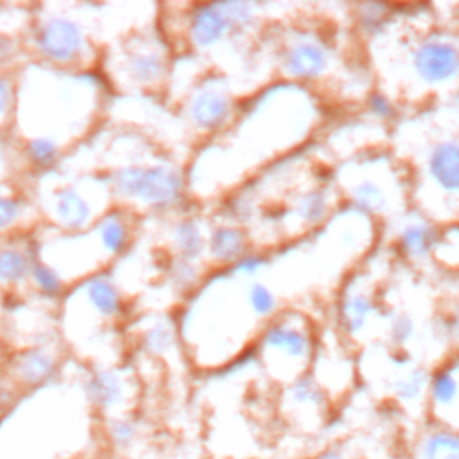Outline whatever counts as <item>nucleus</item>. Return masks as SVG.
I'll return each mask as SVG.
<instances>
[{"label":"nucleus","instance_id":"obj_2","mask_svg":"<svg viewBox=\"0 0 459 459\" xmlns=\"http://www.w3.org/2000/svg\"><path fill=\"white\" fill-rule=\"evenodd\" d=\"M380 41L393 47L373 43L380 52L378 88L403 106L420 108L459 93V38L452 32L418 29Z\"/></svg>","mask_w":459,"mask_h":459},{"label":"nucleus","instance_id":"obj_18","mask_svg":"<svg viewBox=\"0 0 459 459\" xmlns=\"http://www.w3.org/2000/svg\"><path fill=\"white\" fill-rule=\"evenodd\" d=\"M240 296L249 317L260 328L283 308H287L280 289L265 280V274L253 280H240Z\"/></svg>","mask_w":459,"mask_h":459},{"label":"nucleus","instance_id":"obj_4","mask_svg":"<svg viewBox=\"0 0 459 459\" xmlns=\"http://www.w3.org/2000/svg\"><path fill=\"white\" fill-rule=\"evenodd\" d=\"M319 344L312 317L296 308H283L267 321L255 342L256 364L280 385L310 371Z\"/></svg>","mask_w":459,"mask_h":459},{"label":"nucleus","instance_id":"obj_39","mask_svg":"<svg viewBox=\"0 0 459 459\" xmlns=\"http://www.w3.org/2000/svg\"><path fill=\"white\" fill-rule=\"evenodd\" d=\"M11 50H13L11 43H9L5 38H0V63L5 61V59H9Z\"/></svg>","mask_w":459,"mask_h":459},{"label":"nucleus","instance_id":"obj_19","mask_svg":"<svg viewBox=\"0 0 459 459\" xmlns=\"http://www.w3.org/2000/svg\"><path fill=\"white\" fill-rule=\"evenodd\" d=\"M414 459H459V432L429 423L412 446Z\"/></svg>","mask_w":459,"mask_h":459},{"label":"nucleus","instance_id":"obj_22","mask_svg":"<svg viewBox=\"0 0 459 459\" xmlns=\"http://www.w3.org/2000/svg\"><path fill=\"white\" fill-rule=\"evenodd\" d=\"M86 393H88L90 400L102 409L117 407L118 403H122V400L126 396L124 382L113 371L93 373L86 382Z\"/></svg>","mask_w":459,"mask_h":459},{"label":"nucleus","instance_id":"obj_34","mask_svg":"<svg viewBox=\"0 0 459 459\" xmlns=\"http://www.w3.org/2000/svg\"><path fill=\"white\" fill-rule=\"evenodd\" d=\"M108 432L118 448H129L138 439V427L131 420H111Z\"/></svg>","mask_w":459,"mask_h":459},{"label":"nucleus","instance_id":"obj_29","mask_svg":"<svg viewBox=\"0 0 459 459\" xmlns=\"http://www.w3.org/2000/svg\"><path fill=\"white\" fill-rule=\"evenodd\" d=\"M170 281L178 290H194L201 283V269L199 264L188 262L183 258H174L169 269Z\"/></svg>","mask_w":459,"mask_h":459},{"label":"nucleus","instance_id":"obj_8","mask_svg":"<svg viewBox=\"0 0 459 459\" xmlns=\"http://www.w3.org/2000/svg\"><path fill=\"white\" fill-rule=\"evenodd\" d=\"M242 99L222 75L199 82L186 100V118L199 134L217 138L235 122Z\"/></svg>","mask_w":459,"mask_h":459},{"label":"nucleus","instance_id":"obj_36","mask_svg":"<svg viewBox=\"0 0 459 459\" xmlns=\"http://www.w3.org/2000/svg\"><path fill=\"white\" fill-rule=\"evenodd\" d=\"M20 215V204L14 199L0 197V230L11 226Z\"/></svg>","mask_w":459,"mask_h":459},{"label":"nucleus","instance_id":"obj_12","mask_svg":"<svg viewBox=\"0 0 459 459\" xmlns=\"http://www.w3.org/2000/svg\"><path fill=\"white\" fill-rule=\"evenodd\" d=\"M332 403L333 402L310 371L281 385V412L292 425L303 430H314L325 425Z\"/></svg>","mask_w":459,"mask_h":459},{"label":"nucleus","instance_id":"obj_26","mask_svg":"<svg viewBox=\"0 0 459 459\" xmlns=\"http://www.w3.org/2000/svg\"><path fill=\"white\" fill-rule=\"evenodd\" d=\"M131 75L142 84H154L167 74V61L163 54L154 50H143L131 56Z\"/></svg>","mask_w":459,"mask_h":459},{"label":"nucleus","instance_id":"obj_25","mask_svg":"<svg viewBox=\"0 0 459 459\" xmlns=\"http://www.w3.org/2000/svg\"><path fill=\"white\" fill-rule=\"evenodd\" d=\"M56 215L68 228H82L90 219V206L74 188H61L56 195Z\"/></svg>","mask_w":459,"mask_h":459},{"label":"nucleus","instance_id":"obj_10","mask_svg":"<svg viewBox=\"0 0 459 459\" xmlns=\"http://www.w3.org/2000/svg\"><path fill=\"white\" fill-rule=\"evenodd\" d=\"M389 235L393 258L409 267H423L434 264L441 238V224L425 213L409 208L396 217Z\"/></svg>","mask_w":459,"mask_h":459},{"label":"nucleus","instance_id":"obj_27","mask_svg":"<svg viewBox=\"0 0 459 459\" xmlns=\"http://www.w3.org/2000/svg\"><path fill=\"white\" fill-rule=\"evenodd\" d=\"M434 264L450 273H459V219L441 224V238Z\"/></svg>","mask_w":459,"mask_h":459},{"label":"nucleus","instance_id":"obj_28","mask_svg":"<svg viewBox=\"0 0 459 459\" xmlns=\"http://www.w3.org/2000/svg\"><path fill=\"white\" fill-rule=\"evenodd\" d=\"M88 299L91 307L104 317H111L120 310L118 290L104 280H97L88 287Z\"/></svg>","mask_w":459,"mask_h":459},{"label":"nucleus","instance_id":"obj_15","mask_svg":"<svg viewBox=\"0 0 459 459\" xmlns=\"http://www.w3.org/2000/svg\"><path fill=\"white\" fill-rule=\"evenodd\" d=\"M255 247V240L246 228L219 221L206 235V262L215 271H222L237 264Z\"/></svg>","mask_w":459,"mask_h":459},{"label":"nucleus","instance_id":"obj_30","mask_svg":"<svg viewBox=\"0 0 459 459\" xmlns=\"http://www.w3.org/2000/svg\"><path fill=\"white\" fill-rule=\"evenodd\" d=\"M102 246L106 251L117 255L127 247V228L118 217H108L99 230Z\"/></svg>","mask_w":459,"mask_h":459},{"label":"nucleus","instance_id":"obj_38","mask_svg":"<svg viewBox=\"0 0 459 459\" xmlns=\"http://www.w3.org/2000/svg\"><path fill=\"white\" fill-rule=\"evenodd\" d=\"M7 104H9V88H7V84L0 79V113L5 111Z\"/></svg>","mask_w":459,"mask_h":459},{"label":"nucleus","instance_id":"obj_17","mask_svg":"<svg viewBox=\"0 0 459 459\" xmlns=\"http://www.w3.org/2000/svg\"><path fill=\"white\" fill-rule=\"evenodd\" d=\"M380 332L384 335L385 348L393 351L412 353V348L421 337V321L412 310L385 303Z\"/></svg>","mask_w":459,"mask_h":459},{"label":"nucleus","instance_id":"obj_33","mask_svg":"<svg viewBox=\"0 0 459 459\" xmlns=\"http://www.w3.org/2000/svg\"><path fill=\"white\" fill-rule=\"evenodd\" d=\"M143 346L152 355H163L174 346V330L167 325H156L147 330L143 337Z\"/></svg>","mask_w":459,"mask_h":459},{"label":"nucleus","instance_id":"obj_37","mask_svg":"<svg viewBox=\"0 0 459 459\" xmlns=\"http://www.w3.org/2000/svg\"><path fill=\"white\" fill-rule=\"evenodd\" d=\"M310 459H350V450L342 443H330L319 448Z\"/></svg>","mask_w":459,"mask_h":459},{"label":"nucleus","instance_id":"obj_14","mask_svg":"<svg viewBox=\"0 0 459 459\" xmlns=\"http://www.w3.org/2000/svg\"><path fill=\"white\" fill-rule=\"evenodd\" d=\"M409 4L362 2L351 7V30L366 43L373 45L394 32L403 20Z\"/></svg>","mask_w":459,"mask_h":459},{"label":"nucleus","instance_id":"obj_5","mask_svg":"<svg viewBox=\"0 0 459 459\" xmlns=\"http://www.w3.org/2000/svg\"><path fill=\"white\" fill-rule=\"evenodd\" d=\"M265 7L246 0L194 4L186 14L188 43L203 54L235 48L260 30Z\"/></svg>","mask_w":459,"mask_h":459},{"label":"nucleus","instance_id":"obj_6","mask_svg":"<svg viewBox=\"0 0 459 459\" xmlns=\"http://www.w3.org/2000/svg\"><path fill=\"white\" fill-rule=\"evenodd\" d=\"M273 61L280 81L316 91L335 77L339 48L323 29H289L276 43Z\"/></svg>","mask_w":459,"mask_h":459},{"label":"nucleus","instance_id":"obj_7","mask_svg":"<svg viewBox=\"0 0 459 459\" xmlns=\"http://www.w3.org/2000/svg\"><path fill=\"white\" fill-rule=\"evenodd\" d=\"M385 298L371 271H351L337 287L333 301V330L346 344H369L380 330Z\"/></svg>","mask_w":459,"mask_h":459},{"label":"nucleus","instance_id":"obj_11","mask_svg":"<svg viewBox=\"0 0 459 459\" xmlns=\"http://www.w3.org/2000/svg\"><path fill=\"white\" fill-rule=\"evenodd\" d=\"M423 409L429 423L459 432V350L430 368Z\"/></svg>","mask_w":459,"mask_h":459},{"label":"nucleus","instance_id":"obj_35","mask_svg":"<svg viewBox=\"0 0 459 459\" xmlns=\"http://www.w3.org/2000/svg\"><path fill=\"white\" fill-rule=\"evenodd\" d=\"M30 274L36 281V285L48 296H56L61 292V280L57 276V273L50 267H47L45 264H36L30 269Z\"/></svg>","mask_w":459,"mask_h":459},{"label":"nucleus","instance_id":"obj_1","mask_svg":"<svg viewBox=\"0 0 459 459\" xmlns=\"http://www.w3.org/2000/svg\"><path fill=\"white\" fill-rule=\"evenodd\" d=\"M459 97L403 113L393 127V152L407 167L411 208L439 224L459 219Z\"/></svg>","mask_w":459,"mask_h":459},{"label":"nucleus","instance_id":"obj_21","mask_svg":"<svg viewBox=\"0 0 459 459\" xmlns=\"http://www.w3.org/2000/svg\"><path fill=\"white\" fill-rule=\"evenodd\" d=\"M360 108H362V115L368 120L378 124L384 129H393L405 113L403 111L405 106L378 86H373L364 95V99L360 100Z\"/></svg>","mask_w":459,"mask_h":459},{"label":"nucleus","instance_id":"obj_24","mask_svg":"<svg viewBox=\"0 0 459 459\" xmlns=\"http://www.w3.org/2000/svg\"><path fill=\"white\" fill-rule=\"evenodd\" d=\"M54 360L43 350H29L16 362V373L27 385H39L54 375Z\"/></svg>","mask_w":459,"mask_h":459},{"label":"nucleus","instance_id":"obj_20","mask_svg":"<svg viewBox=\"0 0 459 459\" xmlns=\"http://www.w3.org/2000/svg\"><path fill=\"white\" fill-rule=\"evenodd\" d=\"M208 230L195 217H181L172 226V246L178 258L199 264L206 258Z\"/></svg>","mask_w":459,"mask_h":459},{"label":"nucleus","instance_id":"obj_3","mask_svg":"<svg viewBox=\"0 0 459 459\" xmlns=\"http://www.w3.org/2000/svg\"><path fill=\"white\" fill-rule=\"evenodd\" d=\"M341 206L373 224L391 222L411 208V179L402 160L377 145L332 170Z\"/></svg>","mask_w":459,"mask_h":459},{"label":"nucleus","instance_id":"obj_23","mask_svg":"<svg viewBox=\"0 0 459 459\" xmlns=\"http://www.w3.org/2000/svg\"><path fill=\"white\" fill-rule=\"evenodd\" d=\"M437 339L452 348L459 350V292L448 298L434 314V326Z\"/></svg>","mask_w":459,"mask_h":459},{"label":"nucleus","instance_id":"obj_32","mask_svg":"<svg viewBox=\"0 0 459 459\" xmlns=\"http://www.w3.org/2000/svg\"><path fill=\"white\" fill-rule=\"evenodd\" d=\"M27 154L38 169H48L57 160V145L50 138H34L27 145Z\"/></svg>","mask_w":459,"mask_h":459},{"label":"nucleus","instance_id":"obj_31","mask_svg":"<svg viewBox=\"0 0 459 459\" xmlns=\"http://www.w3.org/2000/svg\"><path fill=\"white\" fill-rule=\"evenodd\" d=\"M29 273L27 260L22 253L14 249L0 251V281L5 283H18Z\"/></svg>","mask_w":459,"mask_h":459},{"label":"nucleus","instance_id":"obj_16","mask_svg":"<svg viewBox=\"0 0 459 459\" xmlns=\"http://www.w3.org/2000/svg\"><path fill=\"white\" fill-rule=\"evenodd\" d=\"M36 41L43 56L59 63L75 59L84 47L81 27L68 18H52L43 23Z\"/></svg>","mask_w":459,"mask_h":459},{"label":"nucleus","instance_id":"obj_13","mask_svg":"<svg viewBox=\"0 0 459 459\" xmlns=\"http://www.w3.org/2000/svg\"><path fill=\"white\" fill-rule=\"evenodd\" d=\"M387 360L391 364V375L387 378L385 389L391 400L403 407H425L427 385H429V368L416 362L412 353L393 351L387 348Z\"/></svg>","mask_w":459,"mask_h":459},{"label":"nucleus","instance_id":"obj_9","mask_svg":"<svg viewBox=\"0 0 459 459\" xmlns=\"http://www.w3.org/2000/svg\"><path fill=\"white\" fill-rule=\"evenodd\" d=\"M117 185L127 197H134L160 210L176 206L186 188L183 172L178 167L165 163L127 167L118 172Z\"/></svg>","mask_w":459,"mask_h":459}]
</instances>
